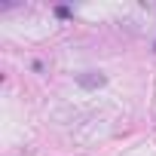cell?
<instances>
[{
  "instance_id": "1",
  "label": "cell",
  "mask_w": 156,
  "mask_h": 156,
  "mask_svg": "<svg viewBox=\"0 0 156 156\" xmlns=\"http://www.w3.org/2000/svg\"><path fill=\"white\" fill-rule=\"evenodd\" d=\"M76 83H80L83 89H95V86H104V76L95 73V70H89V73H80V76H76Z\"/></svg>"
},
{
  "instance_id": "2",
  "label": "cell",
  "mask_w": 156,
  "mask_h": 156,
  "mask_svg": "<svg viewBox=\"0 0 156 156\" xmlns=\"http://www.w3.org/2000/svg\"><path fill=\"white\" fill-rule=\"evenodd\" d=\"M70 16H73V12H70V6H55V19H61V22H64V19H70Z\"/></svg>"
},
{
  "instance_id": "3",
  "label": "cell",
  "mask_w": 156,
  "mask_h": 156,
  "mask_svg": "<svg viewBox=\"0 0 156 156\" xmlns=\"http://www.w3.org/2000/svg\"><path fill=\"white\" fill-rule=\"evenodd\" d=\"M153 49H156V43H153Z\"/></svg>"
}]
</instances>
